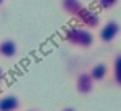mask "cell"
<instances>
[{
	"instance_id": "1",
	"label": "cell",
	"mask_w": 121,
	"mask_h": 111,
	"mask_svg": "<svg viewBox=\"0 0 121 111\" xmlns=\"http://www.w3.org/2000/svg\"><path fill=\"white\" fill-rule=\"evenodd\" d=\"M65 40L78 48H89L94 44V34L87 28H69L65 32Z\"/></svg>"
},
{
	"instance_id": "2",
	"label": "cell",
	"mask_w": 121,
	"mask_h": 111,
	"mask_svg": "<svg viewBox=\"0 0 121 111\" xmlns=\"http://www.w3.org/2000/svg\"><path fill=\"white\" fill-rule=\"evenodd\" d=\"M74 18L79 23H82L84 28H87V29H95L100 26V16L95 11H92L91 8H86V7L81 8V11L76 15Z\"/></svg>"
},
{
	"instance_id": "3",
	"label": "cell",
	"mask_w": 121,
	"mask_h": 111,
	"mask_svg": "<svg viewBox=\"0 0 121 111\" xmlns=\"http://www.w3.org/2000/svg\"><path fill=\"white\" fill-rule=\"evenodd\" d=\"M121 32V26L116 23V21H108V23H105L102 28H100V32H99V37H100V40L105 42V44H110L113 42L116 37L120 36Z\"/></svg>"
},
{
	"instance_id": "4",
	"label": "cell",
	"mask_w": 121,
	"mask_h": 111,
	"mask_svg": "<svg viewBox=\"0 0 121 111\" xmlns=\"http://www.w3.org/2000/svg\"><path fill=\"white\" fill-rule=\"evenodd\" d=\"M94 79L91 77V74L89 73H79L78 74V77H76V90L78 93H81V95H89V93L94 90Z\"/></svg>"
},
{
	"instance_id": "5",
	"label": "cell",
	"mask_w": 121,
	"mask_h": 111,
	"mask_svg": "<svg viewBox=\"0 0 121 111\" xmlns=\"http://www.w3.org/2000/svg\"><path fill=\"white\" fill-rule=\"evenodd\" d=\"M21 102L16 95H3L0 98V111H18Z\"/></svg>"
},
{
	"instance_id": "6",
	"label": "cell",
	"mask_w": 121,
	"mask_h": 111,
	"mask_svg": "<svg viewBox=\"0 0 121 111\" xmlns=\"http://www.w3.org/2000/svg\"><path fill=\"white\" fill-rule=\"evenodd\" d=\"M18 53V44L11 39L2 40L0 42V56L2 58H13Z\"/></svg>"
},
{
	"instance_id": "7",
	"label": "cell",
	"mask_w": 121,
	"mask_h": 111,
	"mask_svg": "<svg viewBox=\"0 0 121 111\" xmlns=\"http://www.w3.org/2000/svg\"><path fill=\"white\" fill-rule=\"evenodd\" d=\"M82 7H84V5L79 2V0H61V10L65 11L66 15L73 16V18L81 11Z\"/></svg>"
},
{
	"instance_id": "8",
	"label": "cell",
	"mask_w": 121,
	"mask_h": 111,
	"mask_svg": "<svg viewBox=\"0 0 121 111\" xmlns=\"http://www.w3.org/2000/svg\"><path fill=\"white\" fill-rule=\"evenodd\" d=\"M89 74L94 79V82H102L103 79L107 77V74H108V66L105 63H97V65H94L91 68Z\"/></svg>"
},
{
	"instance_id": "9",
	"label": "cell",
	"mask_w": 121,
	"mask_h": 111,
	"mask_svg": "<svg viewBox=\"0 0 121 111\" xmlns=\"http://www.w3.org/2000/svg\"><path fill=\"white\" fill-rule=\"evenodd\" d=\"M113 81L118 87H121V53H118L113 60Z\"/></svg>"
},
{
	"instance_id": "10",
	"label": "cell",
	"mask_w": 121,
	"mask_h": 111,
	"mask_svg": "<svg viewBox=\"0 0 121 111\" xmlns=\"http://www.w3.org/2000/svg\"><path fill=\"white\" fill-rule=\"evenodd\" d=\"M116 3H118V0H99V5H100V8H103V10L113 8Z\"/></svg>"
},
{
	"instance_id": "11",
	"label": "cell",
	"mask_w": 121,
	"mask_h": 111,
	"mask_svg": "<svg viewBox=\"0 0 121 111\" xmlns=\"http://www.w3.org/2000/svg\"><path fill=\"white\" fill-rule=\"evenodd\" d=\"M2 81H3V69L0 68V85H2Z\"/></svg>"
},
{
	"instance_id": "12",
	"label": "cell",
	"mask_w": 121,
	"mask_h": 111,
	"mask_svg": "<svg viewBox=\"0 0 121 111\" xmlns=\"http://www.w3.org/2000/svg\"><path fill=\"white\" fill-rule=\"evenodd\" d=\"M61 111H76L74 108H65V110H61Z\"/></svg>"
},
{
	"instance_id": "13",
	"label": "cell",
	"mask_w": 121,
	"mask_h": 111,
	"mask_svg": "<svg viewBox=\"0 0 121 111\" xmlns=\"http://www.w3.org/2000/svg\"><path fill=\"white\" fill-rule=\"evenodd\" d=\"M3 3H5V0H0V7H2V5H3Z\"/></svg>"
},
{
	"instance_id": "14",
	"label": "cell",
	"mask_w": 121,
	"mask_h": 111,
	"mask_svg": "<svg viewBox=\"0 0 121 111\" xmlns=\"http://www.w3.org/2000/svg\"><path fill=\"white\" fill-rule=\"evenodd\" d=\"M29 111H32V110H29Z\"/></svg>"
}]
</instances>
